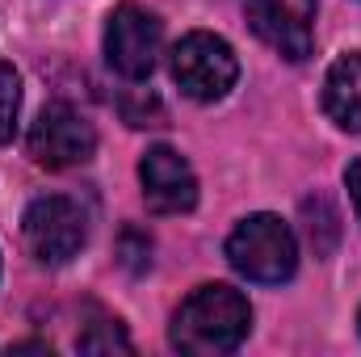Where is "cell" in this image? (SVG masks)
<instances>
[{
	"instance_id": "obj_1",
	"label": "cell",
	"mask_w": 361,
	"mask_h": 357,
	"mask_svg": "<svg viewBox=\"0 0 361 357\" xmlns=\"http://www.w3.org/2000/svg\"><path fill=\"white\" fill-rule=\"evenodd\" d=\"M252 332V307L235 286L210 282L197 286L173 315L169 341L173 349L189 357H219V353H235Z\"/></svg>"
},
{
	"instance_id": "obj_2",
	"label": "cell",
	"mask_w": 361,
	"mask_h": 357,
	"mask_svg": "<svg viewBox=\"0 0 361 357\" xmlns=\"http://www.w3.org/2000/svg\"><path fill=\"white\" fill-rule=\"evenodd\" d=\"M227 261L248 282L277 286L294 277L298 269V240L286 219L277 214H248L231 236H227Z\"/></svg>"
},
{
	"instance_id": "obj_3",
	"label": "cell",
	"mask_w": 361,
	"mask_h": 357,
	"mask_svg": "<svg viewBox=\"0 0 361 357\" xmlns=\"http://www.w3.org/2000/svg\"><path fill=\"white\" fill-rule=\"evenodd\" d=\"M21 240L38 265H68L89 240V214L68 193L34 198L21 214Z\"/></svg>"
},
{
	"instance_id": "obj_4",
	"label": "cell",
	"mask_w": 361,
	"mask_h": 357,
	"mask_svg": "<svg viewBox=\"0 0 361 357\" xmlns=\"http://www.w3.org/2000/svg\"><path fill=\"white\" fill-rule=\"evenodd\" d=\"M173 80L193 101H219L235 89L240 59H235L231 42H223L219 34L193 30L173 47Z\"/></svg>"
},
{
	"instance_id": "obj_5",
	"label": "cell",
	"mask_w": 361,
	"mask_h": 357,
	"mask_svg": "<svg viewBox=\"0 0 361 357\" xmlns=\"http://www.w3.org/2000/svg\"><path fill=\"white\" fill-rule=\"evenodd\" d=\"M25 147H30V160H34V164L59 173V169H76V164L92 160V152H97V131H92V122L80 109L55 101V105H47V109L34 118Z\"/></svg>"
},
{
	"instance_id": "obj_6",
	"label": "cell",
	"mask_w": 361,
	"mask_h": 357,
	"mask_svg": "<svg viewBox=\"0 0 361 357\" xmlns=\"http://www.w3.org/2000/svg\"><path fill=\"white\" fill-rule=\"evenodd\" d=\"M164 47V25L139 4H118L105 25V59L126 80H147Z\"/></svg>"
},
{
	"instance_id": "obj_7",
	"label": "cell",
	"mask_w": 361,
	"mask_h": 357,
	"mask_svg": "<svg viewBox=\"0 0 361 357\" xmlns=\"http://www.w3.org/2000/svg\"><path fill=\"white\" fill-rule=\"evenodd\" d=\"M248 25L261 42L290 63L311 59L315 51V0H244Z\"/></svg>"
},
{
	"instance_id": "obj_8",
	"label": "cell",
	"mask_w": 361,
	"mask_h": 357,
	"mask_svg": "<svg viewBox=\"0 0 361 357\" xmlns=\"http://www.w3.org/2000/svg\"><path fill=\"white\" fill-rule=\"evenodd\" d=\"M139 185L156 214H185L197 206V177L177 147L156 143L139 160Z\"/></svg>"
},
{
	"instance_id": "obj_9",
	"label": "cell",
	"mask_w": 361,
	"mask_h": 357,
	"mask_svg": "<svg viewBox=\"0 0 361 357\" xmlns=\"http://www.w3.org/2000/svg\"><path fill=\"white\" fill-rule=\"evenodd\" d=\"M324 109L341 131H361V55H341L324 80Z\"/></svg>"
},
{
	"instance_id": "obj_10",
	"label": "cell",
	"mask_w": 361,
	"mask_h": 357,
	"mask_svg": "<svg viewBox=\"0 0 361 357\" xmlns=\"http://www.w3.org/2000/svg\"><path fill=\"white\" fill-rule=\"evenodd\" d=\"M76 345H80V353H114V349L130 353V337L122 332V324H118V320H105V315L80 332Z\"/></svg>"
},
{
	"instance_id": "obj_11",
	"label": "cell",
	"mask_w": 361,
	"mask_h": 357,
	"mask_svg": "<svg viewBox=\"0 0 361 357\" xmlns=\"http://www.w3.org/2000/svg\"><path fill=\"white\" fill-rule=\"evenodd\" d=\"M17 114H21V76L13 72V63L0 59V143L13 139Z\"/></svg>"
},
{
	"instance_id": "obj_12",
	"label": "cell",
	"mask_w": 361,
	"mask_h": 357,
	"mask_svg": "<svg viewBox=\"0 0 361 357\" xmlns=\"http://www.w3.org/2000/svg\"><path fill=\"white\" fill-rule=\"evenodd\" d=\"M345 185H349L353 210H357V219H361V160H353V164H349V173H345Z\"/></svg>"
},
{
	"instance_id": "obj_13",
	"label": "cell",
	"mask_w": 361,
	"mask_h": 357,
	"mask_svg": "<svg viewBox=\"0 0 361 357\" xmlns=\"http://www.w3.org/2000/svg\"><path fill=\"white\" fill-rule=\"evenodd\" d=\"M357 324H361V320H357Z\"/></svg>"
}]
</instances>
